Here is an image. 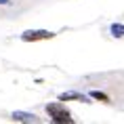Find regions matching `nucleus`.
Masks as SVG:
<instances>
[{"label": "nucleus", "instance_id": "20e7f679", "mask_svg": "<svg viewBox=\"0 0 124 124\" xmlns=\"http://www.w3.org/2000/svg\"><path fill=\"white\" fill-rule=\"evenodd\" d=\"M70 99H76V101H84V103H91L86 95H80V93H63L59 95V101H70Z\"/></svg>", "mask_w": 124, "mask_h": 124}, {"label": "nucleus", "instance_id": "f03ea898", "mask_svg": "<svg viewBox=\"0 0 124 124\" xmlns=\"http://www.w3.org/2000/svg\"><path fill=\"white\" fill-rule=\"evenodd\" d=\"M55 34L46 32V30H27V32L21 34V40L23 42H36V40H51Z\"/></svg>", "mask_w": 124, "mask_h": 124}, {"label": "nucleus", "instance_id": "7ed1b4c3", "mask_svg": "<svg viewBox=\"0 0 124 124\" xmlns=\"http://www.w3.org/2000/svg\"><path fill=\"white\" fill-rule=\"evenodd\" d=\"M13 122H38V116H34V114H27V111H13V116H11Z\"/></svg>", "mask_w": 124, "mask_h": 124}, {"label": "nucleus", "instance_id": "f257e3e1", "mask_svg": "<svg viewBox=\"0 0 124 124\" xmlns=\"http://www.w3.org/2000/svg\"><path fill=\"white\" fill-rule=\"evenodd\" d=\"M46 111L51 114V118H53V122H57V124H72L74 122V118H72V114L63 107L61 103H51V105H46Z\"/></svg>", "mask_w": 124, "mask_h": 124}, {"label": "nucleus", "instance_id": "0eeeda50", "mask_svg": "<svg viewBox=\"0 0 124 124\" xmlns=\"http://www.w3.org/2000/svg\"><path fill=\"white\" fill-rule=\"evenodd\" d=\"M11 2H13V0H0V4H4V7H8Z\"/></svg>", "mask_w": 124, "mask_h": 124}, {"label": "nucleus", "instance_id": "39448f33", "mask_svg": "<svg viewBox=\"0 0 124 124\" xmlns=\"http://www.w3.org/2000/svg\"><path fill=\"white\" fill-rule=\"evenodd\" d=\"M111 36H114V38H122L124 36V25L122 23H114V25H111Z\"/></svg>", "mask_w": 124, "mask_h": 124}, {"label": "nucleus", "instance_id": "423d86ee", "mask_svg": "<svg viewBox=\"0 0 124 124\" xmlns=\"http://www.w3.org/2000/svg\"><path fill=\"white\" fill-rule=\"evenodd\" d=\"M91 99H97V101H109V97L105 93H99V91H93L91 93Z\"/></svg>", "mask_w": 124, "mask_h": 124}]
</instances>
